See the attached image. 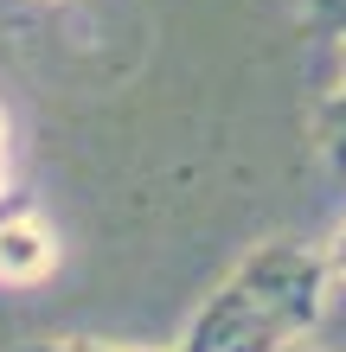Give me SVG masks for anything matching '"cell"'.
Here are the masks:
<instances>
[{
	"instance_id": "3",
	"label": "cell",
	"mask_w": 346,
	"mask_h": 352,
	"mask_svg": "<svg viewBox=\"0 0 346 352\" xmlns=\"http://www.w3.org/2000/svg\"><path fill=\"white\" fill-rule=\"evenodd\" d=\"M13 352H180V346H109V340H26Z\"/></svg>"
},
{
	"instance_id": "8",
	"label": "cell",
	"mask_w": 346,
	"mask_h": 352,
	"mask_svg": "<svg viewBox=\"0 0 346 352\" xmlns=\"http://www.w3.org/2000/svg\"><path fill=\"white\" fill-rule=\"evenodd\" d=\"M289 352H308V340H301V346H289Z\"/></svg>"
},
{
	"instance_id": "5",
	"label": "cell",
	"mask_w": 346,
	"mask_h": 352,
	"mask_svg": "<svg viewBox=\"0 0 346 352\" xmlns=\"http://www.w3.org/2000/svg\"><path fill=\"white\" fill-rule=\"evenodd\" d=\"M321 256H327V276H334V282H346V218H340V231L321 243Z\"/></svg>"
},
{
	"instance_id": "4",
	"label": "cell",
	"mask_w": 346,
	"mask_h": 352,
	"mask_svg": "<svg viewBox=\"0 0 346 352\" xmlns=\"http://www.w3.org/2000/svg\"><path fill=\"white\" fill-rule=\"evenodd\" d=\"M301 13H308V19H314L321 32L346 38V0H301Z\"/></svg>"
},
{
	"instance_id": "1",
	"label": "cell",
	"mask_w": 346,
	"mask_h": 352,
	"mask_svg": "<svg viewBox=\"0 0 346 352\" xmlns=\"http://www.w3.org/2000/svg\"><path fill=\"white\" fill-rule=\"evenodd\" d=\"M327 256L314 243L270 237L244 256L193 314L180 352H289L308 340L327 301Z\"/></svg>"
},
{
	"instance_id": "7",
	"label": "cell",
	"mask_w": 346,
	"mask_h": 352,
	"mask_svg": "<svg viewBox=\"0 0 346 352\" xmlns=\"http://www.w3.org/2000/svg\"><path fill=\"white\" fill-rule=\"evenodd\" d=\"M26 205H32V199H26V192H19V186H7V192H0V224H7L13 212H26Z\"/></svg>"
},
{
	"instance_id": "2",
	"label": "cell",
	"mask_w": 346,
	"mask_h": 352,
	"mask_svg": "<svg viewBox=\"0 0 346 352\" xmlns=\"http://www.w3.org/2000/svg\"><path fill=\"white\" fill-rule=\"evenodd\" d=\"M58 269V237L45 231V218L32 212H13L7 224H0V282L26 288V282H45Z\"/></svg>"
},
{
	"instance_id": "6",
	"label": "cell",
	"mask_w": 346,
	"mask_h": 352,
	"mask_svg": "<svg viewBox=\"0 0 346 352\" xmlns=\"http://www.w3.org/2000/svg\"><path fill=\"white\" fill-rule=\"evenodd\" d=\"M13 186V122H7V109H0V192Z\"/></svg>"
}]
</instances>
